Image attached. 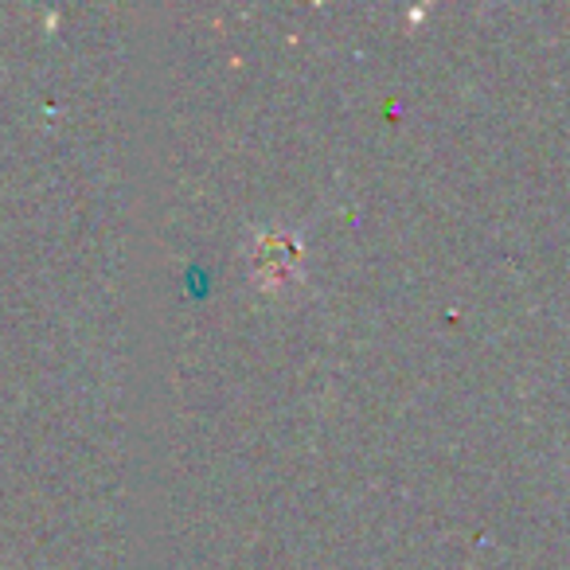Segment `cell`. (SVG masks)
I'll use <instances>...</instances> for the list:
<instances>
[{
  "label": "cell",
  "instance_id": "obj_1",
  "mask_svg": "<svg viewBox=\"0 0 570 570\" xmlns=\"http://www.w3.org/2000/svg\"><path fill=\"white\" fill-rule=\"evenodd\" d=\"M250 258L258 285H282L289 277H297V246L289 238H258Z\"/></svg>",
  "mask_w": 570,
  "mask_h": 570
}]
</instances>
